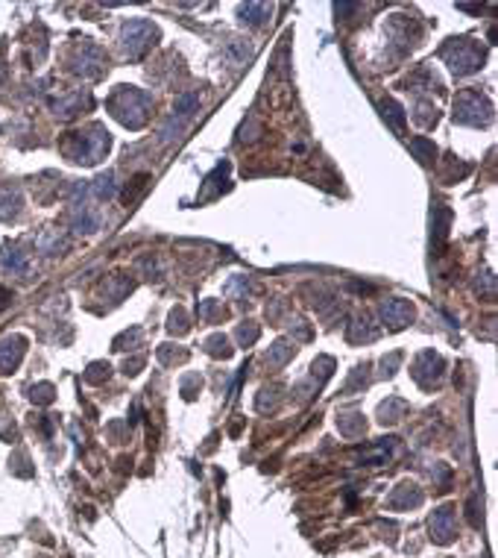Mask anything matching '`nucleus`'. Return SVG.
Returning a JSON list of instances; mask_svg holds the SVG:
<instances>
[{
    "label": "nucleus",
    "mask_w": 498,
    "mask_h": 558,
    "mask_svg": "<svg viewBox=\"0 0 498 558\" xmlns=\"http://www.w3.org/2000/svg\"><path fill=\"white\" fill-rule=\"evenodd\" d=\"M398 358H402V356H398V353H393L390 358H384V362H381V367H384V370H381V374H384V376H393V367L398 365Z\"/></svg>",
    "instance_id": "obj_28"
},
{
    "label": "nucleus",
    "mask_w": 498,
    "mask_h": 558,
    "mask_svg": "<svg viewBox=\"0 0 498 558\" xmlns=\"http://www.w3.org/2000/svg\"><path fill=\"white\" fill-rule=\"evenodd\" d=\"M361 385H367V376H363V370L358 367V370H355V376L349 379V385H346V394H352V391H355V388H361Z\"/></svg>",
    "instance_id": "obj_27"
},
{
    "label": "nucleus",
    "mask_w": 498,
    "mask_h": 558,
    "mask_svg": "<svg viewBox=\"0 0 498 558\" xmlns=\"http://www.w3.org/2000/svg\"><path fill=\"white\" fill-rule=\"evenodd\" d=\"M30 400L38 403V406H47V403H53V385H50V382L32 385V388H30Z\"/></svg>",
    "instance_id": "obj_20"
},
{
    "label": "nucleus",
    "mask_w": 498,
    "mask_h": 558,
    "mask_svg": "<svg viewBox=\"0 0 498 558\" xmlns=\"http://www.w3.org/2000/svg\"><path fill=\"white\" fill-rule=\"evenodd\" d=\"M18 206H21V191L12 189V185H0V217L18 215Z\"/></svg>",
    "instance_id": "obj_13"
},
{
    "label": "nucleus",
    "mask_w": 498,
    "mask_h": 558,
    "mask_svg": "<svg viewBox=\"0 0 498 558\" xmlns=\"http://www.w3.org/2000/svg\"><path fill=\"white\" fill-rule=\"evenodd\" d=\"M387 502H390V508H396V511L416 508V506H422V491H419L414 482H405V485H398L393 491V497Z\"/></svg>",
    "instance_id": "obj_10"
},
{
    "label": "nucleus",
    "mask_w": 498,
    "mask_h": 558,
    "mask_svg": "<svg viewBox=\"0 0 498 558\" xmlns=\"http://www.w3.org/2000/svg\"><path fill=\"white\" fill-rule=\"evenodd\" d=\"M405 409H407V406H405V400H387L384 406H381V411H378V414H381L378 420H381V423H396L398 418H402V411H405Z\"/></svg>",
    "instance_id": "obj_16"
},
{
    "label": "nucleus",
    "mask_w": 498,
    "mask_h": 558,
    "mask_svg": "<svg viewBox=\"0 0 498 558\" xmlns=\"http://www.w3.org/2000/svg\"><path fill=\"white\" fill-rule=\"evenodd\" d=\"M238 341H240L243 347L256 344V341H258V326H256V323H243V326H238Z\"/></svg>",
    "instance_id": "obj_23"
},
{
    "label": "nucleus",
    "mask_w": 498,
    "mask_h": 558,
    "mask_svg": "<svg viewBox=\"0 0 498 558\" xmlns=\"http://www.w3.org/2000/svg\"><path fill=\"white\" fill-rule=\"evenodd\" d=\"M440 374H442V358L434 353V350H428L414 362V379L419 382L422 388H431L440 382Z\"/></svg>",
    "instance_id": "obj_6"
},
{
    "label": "nucleus",
    "mask_w": 498,
    "mask_h": 558,
    "mask_svg": "<svg viewBox=\"0 0 498 558\" xmlns=\"http://www.w3.org/2000/svg\"><path fill=\"white\" fill-rule=\"evenodd\" d=\"M293 356V344H287V341H279V344H273L267 350V356H264V362H267L270 367H282L287 358Z\"/></svg>",
    "instance_id": "obj_14"
},
{
    "label": "nucleus",
    "mask_w": 498,
    "mask_h": 558,
    "mask_svg": "<svg viewBox=\"0 0 498 558\" xmlns=\"http://www.w3.org/2000/svg\"><path fill=\"white\" fill-rule=\"evenodd\" d=\"M381 112H384V118H390L393 129H402V127H405V112H402V106H398V103L381 100Z\"/></svg>",
    "instance_id": "obj_18"
},
{
    "label": "nucleus",
    "mask_w": 498,
    "mask_h": 558,
    "mask_svg": "<svg viewBox=\"0 0 498 558\" xmlns=\"http://www.w3.org/2000/svg\"><path fill=\"white\" fill-rule=\"evenodd\" d=\"M12 303V291H6V288H0V312L6 309V305Z\"/></svg>",
    "instance_id": "obj_31"
},
{
    "label": "nucleus",
    "mask_w": 498,
    "mask_h": 558,
    "mask_svg": "<svg viewBox=\"0 0 498 558\" xmlns=\"http://www.w3.org/2000/svg\"><path fill=\"white\" fill-rule=\"evenodd\" d=\"M337 429L346 438H358V435H363V429H367V423H363V418L358 411H346L337 418Z\"/></svg>",
    "instance_id": "obj_12"
},
{
    "label": "nucleus",
    "mask_w": 498,
    "mask_h": 558,
    "mask_svg": "<svg viewBox=\"0 0 498 558\" xmlns=\"http://www.w3.org/2000/svg\"><path fill=\"white\" fill-rule=\"evenodd\" d=\"M109 365H103V362H97V365H91L85 370V382H103V379H109Z\"/></svg>",
    "instance_id": "obj_25"
},
{
    "label": "nucleus",
    "mask_w": 498,
    "mask_h": 558,
    "mask_svg": "<svg viewBox=\"0 0 498 558\" xmlns=\"http://www.w3.org/2000/svg\"><path fill=\"white\" fill-rule=\"evenodd\" d=\"M393 447H396V438H381V441L375 444V447H367V450L358 453V462H361V464H381V462H387V458H390Z\"/></svg>",
    "instance_id": "obj_11"
},
{
    "label": "nucleus",
    "mask_w": 498,
    "mask_h": 558,
    "mask_svg": "<svg viewBox=\"0 0 498 558\" xmlns=\"http://www.w3.org/2000/svg\"><path fill=\"white\" fill-rule=\"evenodd\" d=\"M411 317H414V305L407 303V300H387L381 305V321L390 326V330H402V326L411 323Z\"/></svg>",
    "instance_id": "obj_9"
},
{
    "label": "nucleus",
    "mask_w": 498,
    "mask_h": 558,
    "mask_svg": "<svg viewBox=\"0 0 498 558\" xmlns=\"http://www.w3.org/2000/svg\"><path fill=\"white\" fill-rule=\"evenodd\" d=\"M109 106H112V112L120 124H126L129 129H138V127H144V121H147L150 97L138 89H120L112 100H109Z\"/></svg>",
    "instance_id": "obj_2"
},
{
    "label": "nucleus",
    "mask_w": 498,
    "mask_h": 558,
    "mask_svg": "<svg viewBox=\"0 0 498 558\" xmlns=\"http://www.w3.org/2000/svg\"><path fill=\"white\" fill-rule=\"evenodd\" d=\"M27 353V341L21 335H9L0 341V376L12 374V370L21 365V358Z\"/></svg>",
    "instance_id": "obj_8"
},
{
    "label": "nucleus",
    "mask_w": 498,
    "mask_h": 558,
    "mask_svg": "<svg viewBox=\"0 0 498 558\" xmlns=\"http://www.w3.org/2000/svg\"><path fill=\"white\" fill-rule=\"evenodd\" d=\"M120 39H124V47L129 56H141L152 45V39H156V27L150 21H129L124 32H120Z\"/></svg>",
    "instance_id": "obj_5"
},
{
    "label": "nucleus",
    "mask_w": 498,
    "mask_h": 558,
    "mask_svg": "<svg viewBox=\"0 0 498 558\" xmlns=\"http://www.w3.org/2000/svg\"><path fill=\"white\" fill-rule=\"evenodd\" d=\"M94 197L97 200H109V197H115V177L112 173H103V177L94 180Z\"/></svg>",
    "instance_id": "obj_17"
},
{
    "label": "nucleus",
    "mask_w": 498,
    "mask_h": 558,
    "mask_svg": "<svg viewBox=\"0 0 498 558\" xmlns=\"http://www.w3.org/2000/svg\"><path fill=\"white\" fill-rule=\"evenodd\" d=\"M106 150H109V133L97 124L82 129V133H73L68 141H65V153H68L73 162H80V165H94Z\"/></svg>",
    "instance_id": "obj_1"
},
{
    "label": "nucleus",
    "mask_w": 498,
    "mask_h": 558,
    "mask_svg": "<svg viewBox=\"0 0 498 558\" xmlns=\"http://www.w3.org/2000/svg\"><path fill=\"white\" fill-rule=\"evenodd\" d=\"M205 347H208V353H212V356H223V358H229L231 356V347H229V341H226V335H212V338H208V341H205Z\"/></svg>",
    "instance_id": "obj_19"
},
{
    "label": "nucleus",
    "mask_w": 498,
    "mask_h": 558,
    "mask_svg": "<svg viewBox=\"0 0 498 558\" xmlns=\"http://www.w3.org/2000/svg\"><path fill=\"white\" fill-rule=\"evenodd\" d=\"M431 538H434V544H451L455 541V508L451 506H442L437 508L434 514H431Z\"/></svg>",
    "instance_id": "obj_7"
},
{
    "label": "nucleus",
    "mask_w": 498,
    "mask_h": 558,
    "mask_svg": "<svg viewBox=\"0 0 498 558\" xmlns=\"http://www.w3.org/2000/svg\"><path fill=\"white\" fill-rule=\"evenodd\" d=\"M411 150L416 153V159L422 162V165H428V162H434V159H437V147L431 144L428 138H422V136L411 141Z\"/></svg>",
    "instance_id": "obj_15"
},
{
    "label": "nucleus",
    "mask_w": 498,
    "mask_h": 558,
    "mask_svg": "<svg viewBox=\"0 0 498 558\" xmlns=\"http://www.w3.org/2000/svg\"><path fill=\"white\" fill-rule=\"evenodd\" d=\"M217 309H220V305H217L214 300H205L203 305H199V317H205V321H208V317H212Z\"/></svg>",
    "instance_id": "obj_29"
},
{
    "label": "nucleus",
    "mask_w": 498,
    "mask_h": 558,
    "mask_svg": "<svg viewBox=\"0 0 498 558\" xmlns=\"http://www.w3.org/2000/svg\"><path fill=\"white\" fill-rule=\"evenodd\" d=\"M455 118L460 124L481 127V124L490 121V103H486L478 92H463L455 103Z\"/></svg>",
    "instance_id": "obj_4"
},
{
    "label": "nucleus",
    "mask_w": 498,
    "mask_h": 558,
    "mask_svg": "<svg viewBox=\"0 0 498 558\" xmlns=\"http://www.w3.org/2000/svg\"><path fill=\"white\" fill-rule=\"evenodd\" d=\"M469 523H472V526H481V520H478V497L469 500Z\"/></svg>",
    "instance_id": "obj_30"
},
{
    "label": "nucleus",
    "mask_w": 498,
    "mask_h": 558,
    "mask_svg": "<svg viewBox=\"0 0 498 558\" xmlns=\"http://www.w3.org/2000/svg\"><path fill=\"white\" fill-rule=\"evenodd\" d=\"M361 338H363V341H372V338H375V330H370L367 321H355V323L349 326V341H361Z\"/></svg>",
    "instance_id": "obj_21"
},
{
    "label": "nucleus",
    "mask_w": 498,
    "mask_h": 558,
    "mask_svg": "<svg viewBox=\"0 0 498 558\" xmlns=\"http://www.w3.org/2000/svg\"><path fill=\"white\" fill-rule=\"evenodd\" d=\"M270 12V9L267 6H264V3H249V6H240V21H249V24H258V21H256V15H267Z\"/></svg>",
    "instance_id": "obj_24"
},
{
    "label": "nucleus",
    "mask_w": 498,
    "mask_h": 558,
    "mask_svg": "<svg viewBox=\"0 0 498 558\" xmlns=\"http://www.w3.org/2000/svg\"><path fill=\"white\" fill-rule=\"evenodd\" d=\"M3 265H6V270H12V273H27V259H24V253H18V250H12L9 256H3Z\"/></svg>",
    "instance_id": "obj_22"
},
{
    "label": "nucleus",
    "mask_w": 498,
    "mask_h": 558,
    "mask_svg": "<svg viewBox=\"0 0 498 558\" xmlns=\"http://www.w3.org/2000/svg\"><path fill=\"white\" fill-rule=\"evenodd\" d=\"M442 56H446L449 62V68L455 71V74H472V71H478L481 68V62H484V53L481 47L475 45V41H466V39H460V41H451V45L442 50Z\"/></svg>",
    "instance_id": "obj_3"
},
{
    "label": "nucleus",
    "mask_w": 498,
    "mask_h": 558,
    "mask_svg": "<svg viewBox=\"0 0 498 558\" xmlns=\"http://www.w3.org/2000/svg\"><path fill=\"white\" fill-rule=\"evenodd\" d=\"M170 332H188V321H185V312L182 309H176L173 314H170Z\"/></svg>",
    "instance_id": "obj_26"
}]
</instances>
